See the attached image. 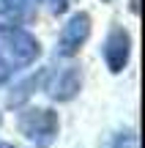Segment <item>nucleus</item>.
Instances as JSON below:
<instances>
[{
    "label": "nucleus",
    "instance_id": "3",
    "mask_svg": "<svg viewBox=\"0 0 145 148\" xmlns=\"http://www.w3.org/2000/svg\"><path fill=\"white\" fill-rule=\"evenodd\" d=\"M88 36H91V16H88L85 11H77V14H71L69 22L63 25L55 52H58L60 58H74V55L82 49V44L88 41Z\"/></svg>",
    "mask_w": 145,
    "mask_h": 148
},
{
    "label": "nucleus",
    "instance_id": "14",
    "mask_svg": "<svg viewBox=\"0 0 145 148\" xmlns=\"http://www.w3.org/2000/svg\"><path fill=\"white\" fill-rule=\"evenodd\" d=\"M104 3H107V0H104Z\"/></svg>",
    "mask_w": 145,
    "mask_h": 148
},
{
    "label": "nucleus",
    "instance_id": "8",
    "mask_svg": "<svg viewBox=\"0 0 145 148\" xmlns=\"http://www.w3.org/2000/svg\"><path fill=\"white\" fill-rule=\"evenodd\" d=\"M110 148H140V140H137V134L131 132H120L112 137V143H110Z\"/></svg>",
    "mask_w": 145,
    "mask_h": 148
},
{
    "label": "nucleus",
    "instance_id": "5",
    "mask_svg": "<svg viewBox=\"0 0 145 148\" xmlns=\"http://www.w3.org/2000/svg\"><path fill=\"white\" fill-rule=\"evenodd\" d=\"M82 88V71L80 66H66V69H60L58 74H52L47 82V96L52 101H71L77 93H80Z\"/></svg>",
    "mask_w": 145,
    "mask_h": 148
},
{
    "label": "nucleus",
    "instance_id": "7",
    "mask_svg": "<svg viewBox=\"0 0 145 148\" xmlns=\"http://www.w3.org/2000/svg\"><path fill=\"white\" fill-rule=\"evenodd\" d=\"M27 11L25 0H0V16H5L8 22H19Z\"/></svg>",
    "mask_w": 145,
    "mask_h": 148
},
{
    "label": "nucleus",
    "instance_id": "11",
    "mask_svg": "<svg viewBox=\"0 0 145 148\" xmlns=\"http://www.w3.org/2000/svg\"><path fill=\"white\" fill-rule=\"evenodd\" d=\"M137 8H140V5H137V0H131V11H134V14H137Z\"/></svg>",
    "mask_w": 145,
    "mask_h": 148
},
{
    "label": "nucleus",
    "instance_id": "2",
    "mask_svg": "<svg viewBox=\"0 0 145 148\" xmlns=\"http://www.w3.org/2000/svg\"><path fill=\"white\" fill-rule=\"evenodd\" d=\"M0 47L5 49L11 60L16 66H27L41 55V44L33 33H27L25 27L14 25V22H5L0 25Z\"/></svg>",
    "mask_w": 145,
    "mask_h": 148
},
{
    "label": "nucleus",
    "instance_id": "6",
    "mask_svg": "<svg viewBox=\"0 0 145 148\" xmlns=\"http://www.w3.org/2000/svg\"><path fill=\"white\" fill-rule=\"evenodd\" d=\"M41 79H44V71H38V74H33V77H27L22 85H16V88L8 93V104H11V107H16V104H22L25 99H30L33 90L41 85Z\"/></svg>",
    "mask_w": 145,
    "mask_h": 148
},
{
    "label": "nucleus",
    "instance_id": "9",
    "mask_svg": "<svg viewBox=\"0 0 145 148\" xmlns=\"http://www.w3.org/2000/svg\"><path fill=\"white\" fill-rule=\"evenodd\" d=\"M11 74H14V66H11L8 60L0 55V85H3V82H8V77H11Z\"/></svg>",
    "mask_w": 145,
    "mask_h": 148
},
{
    "label": "nucleus",
    "instance_id": "10",
    "mask_svg": "<svg viewBox=\"0 0 145 148\" xmlns=\"http://www.w3.org/2000/svg\"><path fill=\"white\" fill-rule=\"evenodd\" d=\"M69 8V0H49V11L52 14H66Z\"/></svg>",
    "mask_w": 145,
    "mask_h": 148
},
{
    "label": "nucleus",
    "instance_id": "13",
    "mask_svg": "<svg viewBox=\"0 0 145 148\" xmlns=\"http://www.w3.org/2000/svg\"><path fill=\"white\" fill-rule=\"evenodd\" d=\"M5 148H11V145H5Z\"/></svg>",
    "mask_w": 145,
    "mask_h": 148
},
{
    "label": "nucleus",
    "instance_id": "1",
    "mask_svg": "<svg viewBox=\"0 0 145 148\" xmlns=\"http://www.w3.org/2000/svg\"><path fill=\"white\" fill-rule=\"evenodd\" d=\"M16 126L25 134V140H30L36 148H52V143L58 140L60 121H58V112L49 107H30L19 115Z\"/></svg>",
    "mask_w": 145,
    "mask_h": 148
},
{
    "label": "nucleus",
    "instance_id": "4",
    "mask_svg": "<svg viewBox=\"0 0 145 148\" xmlns=\"http://www.w3.org/2000/svg\"><path fill=\"white\" fill-rule=\"evenodd\" d=\"M101 55H104V63L112 74H120L129 66V55H131V36L123 30V27H112L104 38V47H101Z\"/></svg>",
    "mask_w": 145,
    "mask_h": 148
},
{
    "label": "nucleus",
    "instance_id": "12",
    "mask_svg": "<svg viewBox=\"0 0 145 148\" xmlns=\"http://www.w3.org/2000/svg\"><path fill=\"white\" fill-rule=\"evenodd\" d=\"M0 148H5V145H3V143H0Z\"/></svg>",
    "mask_w": 145,
    "mask_h": 148
}]
</instances>
